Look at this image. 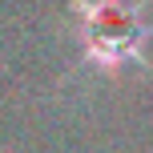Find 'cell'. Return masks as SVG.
Returning <instances> with one entry per match:
<instances>
[{
  "instance_id": "obj_1",
  "label": "cell",
  "mask_w": 153,
  "mask_h": 153,
  "mask_svg": "<svg viewBox=\"0 0 153 153\" xmlns=\"http://www.w3.org/2000/svg\"><path fill=\"white\" fill-rule=\"evenodd\" d=\"M73 28L89 61L121 65L141 56L153 24L141 0H73Z\"/></svg>"
}]
</instances>
